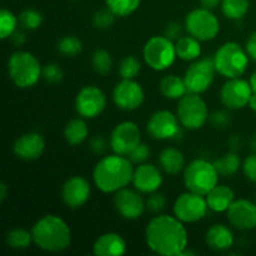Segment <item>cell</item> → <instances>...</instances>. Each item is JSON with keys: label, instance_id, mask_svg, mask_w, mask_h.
I'll return each instance as SVG.
<instances>
[{"label": "cell", "instance_id": "d6a6232c", "mask_svg": "<svg viewBox=\"0 0 256 256\" xmlns=\"http://www.w3.org/2000/svg\"><path fill=\"white\" fill-rule=\"evenodd\" d=\"M92 69H94L98 74H108V72L112 70V55H110V52L105 49L95 50L94 54H92Z\"/></svg>", "mask_w": 256, "mask_h": 256}, {"label": "cell", "instance_id": "f907efd6", "mask_svg": "<svg viewBox=\"0 0 256 256\" xmlns=\"http://www.w3.org/2000/svg\"><path fill=\"white\" fill-rule=\"evenodd\" d=\"M249 106L252 112H256V92H252V98H250V102H249Z\"/></svg>", "mask_w": 256, "mask_h": 256}, {"label": "cell", "instance_id": "7402d4cb", "mask_svg": "<svg viewBox=\"0 0 256 256\" xmlns=\"http://www.w3.org/2000/svg\"><path fill=\"white\" fill-rule=\"evenodd\" d=\"M126 242L116 232H106L95 240L92 252L96 256H122L126 252Z\"/></svg>", "mask_w": 256, "mask_h": 256}, {"label": "cell", "instance_id": "5bb4252c", "mask_svg": "<svg viewBox=\"0 0 256 256\" xmlns=\"http://www.w3.org/2000/svg\"><path fill=\"white\" fill-rule=\"evenodd\" d=\"M146 129L150 136L158 140L175 139L182 135L179 118L168 110L154 112L148 122Z\"/></svg>", "mask_w": 256, "mask_h": 256}, {"label": "cell", "instance_id": "f1b7e54d", "mask_svg": "<svg viewBox=\"0 0 256 256\" xmlns=\"http://www.w3.org/2000/svg\"><path fill=\"white\" fill-rule=\"evenodd\" d=\"M214 165L220 175H222V176H232V175L236 174L240 165H242V162H240V158L236 152H229L218 160H215Z\"/></svg>", "mask_w": 256, "mask_h": 256}, {"label": "cell", "instance_id": "4fadbf2b", "mask_svg": "<svg viewBox=\"0 0 256 256\" xmlns=\"http://www.w3.org/2000/svg\"><path fill=\"white\" fill-rule=\"evenodd\" d=\"M142 142L139 126L132 122H122L114 128L110 136V146L115 154L128 155Z\"/></svg>", "mask_w": 256, "mask_h": 256}, {"label": "cell", "instance_id": "f546056e", "mask_svg": "<svg viewBox=\"0 0 256 256\" xmlns=\"http://www.w3.org/2000/svg\"><path fill=\"white\" fill-rule=\"evenodd\" d=\"M250 0H222V14L232 20H240L246 15Z\"/></svg>", "mask_w": 256, "mask_h": 256}, {"label": "cell", "instance_id": "44dd1931", "mask_svg": "<svg viewBox=\"0 0 256 256\" xmlns=\"http://www.w3.org/2000/svg\"><path fill=\"white\" fill-rule=\"evenodd\" d=\"M14 154L22 160H36L45 150V140L38 132H26L14 142Z\"/></svg>", "mask_w": 256, "mask_h": 256}, {"label": "cell", "instance_id": "681fc988", "mask_svg": "<svg viewBox=\"0 0 256 256\" xmlns=\"http://www.w3.org/2000/svg\"><path fill=\"white\" fill-rule=\"evenodd\" d=\"M8 196V186L5 182H2L0 184V202H4Z\"/></svg>", "mask_w": 256, "mask_h": 256}, {"label": "cell", "instance_id": "8d00e7d4", "mask_svg": "<svg viewBox=\"0 0 256 256\" xmlns=\"http://www.w3.org/2000/svg\"><path fill=\"white\" fill-rule=\"evenodd\" d=\"M19 22L25 29L36 30L42 24V15L35 9H25L20 12Z\"/></svg>", "mask_w": 256, "mask_h": 256}, {"label": "cell", "instance_id": "5b68a950", "mask_svg": "<svg viewBox=\"0 0 256 256\" xmlns=\"http://www.w3.org/2000/svg\"><path fill=\"white\" fill-rule=\"evenodd\" d=\"M216 72L228 79L240 78L248 69L249 55L238 42H228L214 55Z\"/></svg>", "mask_w": 256, "mask_h": 256}, {"label": "cell", "instance_id": "484cf974", "mask_svg": "<svg viewBox=\"0 0 256 256\" xmlns=\"http://www.w3.org/2000/svg\"><path fill=\"white\" fill-rule=\"evenodd\" d=\"M159 88L162 94L168 99H182L184 95L189 92L184 79L178 75H166L162 78Z\"/></svg>", "mask_w": 256, "mask_h": 256}, {"label": "cell", "instance_id": "cb8c5ba5", "mask_svg": "<svg viewBox=\"0 0 256 256\" xmlns=\"http://www.w3.org/2000/svg\"><path fill=\"white\" fill-rule=\"evenodd\" d=\"M234 192L229 186L216 185L214 189H212L205 195V199L210 210L215 212H228V209L232 206L234 202Z\"/></svg>", "mask_w": 256, "mask_h": 256}, {"label": "cell", "instance_id": "4dcf8cb0", "mask_svg": "<svg viewBox=\"0 0 256 256\" xmlns=\"http://www.w3.org/2000/svg\"><path fill=\"white\" fill-rule=\"evenodd\" d=\"M32 242H34L32 232H28V230L22 229V228H15V229L10 230L6 234V244L12 249H28Z\"/></svg>", "mask_w": 256, "mask_h": 256}, {"label": "cell", "instance_id": "9a60e30c", "mask_svg": "<svg viewBox=\"0 0 256 256\" xmlns=\"http://www.w3.org/2000/svg\"><path fill=\"white\" fill-rule=\"evenodd\" d=\"M112 99L118 108L126 112L138 109L144 102L145 94L142 86L134 79H122L112 92Z\"/></svg>", "mask_w": 256, "mask_h": 256}, {"label": "cell", "instance_id": "b9f144b4", "mask_svg": "<svg viewBox=\"0 0 256 256\" xmlns=\"http://www.w3.org/2000/svg\"><path fill=\"white\" fill-rule=\"evenodd\" d=\"M242 172L244 175L250 182H256V152L249 155L242 164Z\"/></svg>", "mask_w": 256, "mask_h": 256}, {"label": "cell", "instance_id": "ba28073f", "mask_svg": "<svg viewBox=\"0 0 256 256\" xmlns=\"http://www.w3.org/2000/svg\"><path fill=\"white\" fill-rule=\"evenodd\" d=\"M176 115L182 126L190 130H196L204 126L208 122L209 110L200 94L188 92L182 99H179Z\"/></svg>", "mask_w": 256, "mask_h": 256}, {"label": "cell", "instance_id": "d6986e66", "mask_svg": "<svg viewBox=\"0 0 256 256\" xmlns=\"http://www.w3.org/2000/svg\"><path fill=\"white\" fill-rule=\"evenodd\" d=\"M90 184L85 178L72 176L62 188V199L70 209H79L89 200Z\"/></svg>", "mask_w": 256, "mask_h": 256}, {"label": "cell", "instance_id": "8992f818", "mask_svg": "<svg viewBox=\"0 0 256 256\" xmlns=\"http://www.w3.org/2000/svg\"><path fill=\"white\" fill-rule=\"evenodd\" d=\"M219 175L214 162L204 159H195L185 168L184 184L189 192L205 196L218 185Z\"/></svg>", "mask_w": 256, "mask_h": 256}, {"label": "cell", "instance_id": "60d3db41", "mask_svg": "<svg viewBox=\"0 0 256 256\" xmlns=\"http://www.w3.org/2000/svg\"><path fill=\"white\" fill-rule=\"evenodd\" d=\"M149 155H150L149 146H148L146 144H142V142H140V144L138 145V146L135 148L129 155H128V158L132 160V162H135V164H142L145 160H148Z\"/></svg>", "mask_w": 256, "mask_h": 256}, {"label": "cell", "instance_id": "7c38bea8", "mask_svg": "<svg viewBox=\"0 0 256 256\" xmlns=\"http://www.w3.org/2000/svg\"><path fill=\"white\" fill-rule=\"evenodd\" d=\"M106 106V96L104 92L95 85L84 86L75 98V109L80 116L94 119L104 112Z\"/></svg>", "mask_w": 256, "mask_h": 256}, {"label": "cell", "instance_id": "2e32d148", "mask_svg": "<svg viewBox=\"0 0 256 256\" xmlns=\"http://www.w3.org/2000/svg\"><path fill=\"white\" fill-rule=\"evenodd\" d=\"M252 95V89L250 82L240 78L229 79L220 90L222 102L229 109H242L249 105L250 98Z\"/></svg>", "mask_w": 256, "mask_h": 256}, {"label": "cell", "instance_id": "6da1fadb", "mask_svg": "<svg viewBox=\"0 0 256 256\" xmlns=\"http://www.w3.org/2000/svg\"><path fill=\"white\" fill-rule=\"evenodd\" d=\"M145 240L152 252L162 256H182L188 248V232L176 216L159 215L145 230Z\"/></svg>", "mask_w": 256, "mask_h": 256}, {"label": "cell", "instance_id": "f6af8a7d", "mask_svg": "<svg viewBox=\"0 0 256 256\" xmlns=\"http://www.w3.org/2000/svg\"><path fill=\"white\" fill-rule=\"evenodd\" d=\"M245 50H246L249 58H252L254 62H256V32H252V34L248 38Z\"/></svg>", "mask_w": 256, "mask_h": 256}, {"label": "cell", "instance_id": "7dc6e473", "mask_svg": "<svg viewBox=\"0 0 256 256\" xmlns=\"http://www.w3.org/2000/svg\"><path fill=\"white\" fill-rule=\"evenodd\" d=\"M12 42H14L15 45H18V46H20V45H22L25 42V40H26V36H25V34L22 32H15L14 34L12 35Z\"/></svg>", "mask_w": 256, "mask_h": 256}, {"label": "cell", "instance_id": "ab89813d", "mask_svg": "<svg viewBox=\"0 0 256 256\" xmlns=\"http://www.w3.org/2000/svg\"><path fill=\"white\" fill-rule=\"evenodd\" d=\"M165 205H166V198L162 194H158V192H152L146 200V209L149 212H155V214L165 209Z\"/></svg>", "mask_w": 256, "mask_h": 256}, {"label": "cell", "instance_id": "74e56055", "mask_svg": "<svg viewBox=\"0 0 256 256\" xmlns=\"http://www.w3.org/2000/svg\"><path fill=\"white\" fill-rule=\"evenodd\" d=\"M115 16H116V15H115L109 8H106V9H100L98 10L94 14V16H92V24H94V26L96 28V29L105 30L114 24Z\"/></svg>", "mask_w": 256, "mask_h": 256}, {"label": "cell", "instance_id": "ac0fdd59", "mask_svg": "<svg viewBox=\"0 0 256 256\" xmlns=\"http://www.w3.org/2000/svg\"><path fill=\"white\" fill-rule=\"evenodd\" d=\"M228 220L238 230H252L256 228V204L246 199L234 200L228 209Z\"/></svg>", "mask_w": 256, "mask_h": 256}, {"label": "cell", "instance_id": "f35d334b", "mask_svg": "<svg viewBox=\"0 0 256 256\" xmlns=\"http://www.w3.org/2000/svg\"><path fill=\"white\" fill-rule=\"evenodd\" d=\"M42 76L50 84H56V82H60L62 80L64 72H62V69L59 65L52 62V64H48L42 68Z\"/></svg>", "mask_w": 256, "mask_h": 256}, {"label": "cell", "instance_id": "f5cc1de1", "mask_svg": "<svg viewBox=\"0 0 256 256\" xmlns=\"http://www.w3.org/2000/svg\"><path fill=\"white\" fill-rule=\"evenodd\" d=\"M250 148H252V150L254 152H256V135L252 138V140H250Z\"/></svg>", "mask_w": 256, "mask_h": 256}, {"label": "cell", "instance_id": "9c48e42d", "mask_svg": "<svg viewBox=\"0 0 256 256\" xmlns=\"http://www.w3.org/2000/svg\"><path fill=\"white\" fill-rule=\"evenodd\" d=\"M185 29L200 42H209L220 32V22L209 9L200 8L190 12L185 18Z\"/></svg>", "mask_w": 256, "mask_h": 256}, {"label": "cell", "instance_id": "836d02e7", "mask_svg": "<svg viewBox=\"0 0 256 256\" xmlns=\"http://www.w3.org/2000/svg\"><path fill=\"white\" fill-rule=\"evenodd\" d=\"M58 50L65 56H75L82 50V42L74 35H66L58 42Z\"/></svg>", "mask_w": 256, "mask_h": 256}, {"label": "cell", "instance_id": "7bdbcfd3", "mask_svg": "<svg viewBox=\"0 0 256 256\" xmlns=\"http://www.w3.org/2000/svg\"><path fill=\"white\" fill-rule=\"evenodd\" d=\"M182 24L176 22H172L170 24H168L166 29H165V36H168L169 39H172V42L174 40H178L179 38H182Z\"/></svg>", "mask_w": 256, "mask_h": 256}, {"label": "cell", "instance_id": "d4e9b609", "mask_svg": "<svg viewBox=\"0 0 256 256\" xmlns=\"http://www.w3.org/2000/svg\"><path fill=\"white\" fill-rule=\"evenodd\" d=\"M159 162L165 172L170 175H176L184 169L185 158L180 150L175 148H166L160 152Z\"/></svg>", "mask_w": 256, "mask_h": 256}, {"label": "cell", "instance_id": "ee69618b", "mask_svg": "<svg viewBox=\"0 0 256 256\" xmlns=\"http://www.w3.org/2000/svg\"><path fill=\"white\" fill-rule=\"evenodd\" d=\"M210 120H212V124L218 128H224L225 125L229 122V118H228V114L224 112H215L214 114L210 116Z\"/></svg>", "mask_w": 256, "mask_h": 256}, {"label": "cell", "instance_id": "8fae6325", "mask_svg": "<svg viewBox=\"0 0 256 256\" xmlns=\"http://www.w3.org/2000/svg\"><path fill=\"white\" fill-rule=\"evenodd\" d=\"M208 202L204 195L188 190L179 195L174 204V215L182 222H196L206 215Z\"/></svg>", "mask_w": 256, "mask_h": 256}, {"label": "cell", "instance_id": "816d5d0a", "mask_svg": "<svg viewBox=\"0 0 256 256\" xmlns=\"http://www.w3.org/2000/svg\"><path fill=\"white\" fill-rule=\"evenodd\" d=\"M249 82H250V86H252V92H256V72L252 74Z\"/></svg>", "mask_w": 256, "mask_h": 256}, {"label": "cell", "instance_id": "db71d44e", "mask_svg": "<svg viewBox=\"0 0 256 256\" xmlns=\"http://www.w3.org/2000/svg\"><path fill=\"white\" fill-rule=\"evenodd\" d=\"M255 200H256V194H255Z\"/></svg>", "mask_w": 256, "mask_h": 256}, {"label": "cell", "instance_id": "277c9868", "mask_svg": "<svg viewBox=\"0 0 256 256\" xmlns=\"http://www.w3.org/2000/svg\"><path fill=\"white\" fill-rule=\"evenodd\" d=\"M10 79L22 89L32 88L39 82L42 69L40 62L32 52H16L10 55L8 62Z\"/></svg>", "mask_w": 256, "mask_h": 256}, {"label": "cell", "instance_id": "52a82bcc", "mask_svg": "<svg viewBox=\"0 0 256 256\" xmlns=\"http://www.w3.org/2000/svg\"><path fill=\"white\" fill-rule=\"evenodd\" d=\"M144 60L152 69L162 72L174 64L176 59V48L168 36H152L145 44L142 50Z\"/></svg>", "mask_w": 256, "mask_h": 256}, {"label": "cell", "instance_id": "4316f807", "mask_svg": "<svg viewBox=\"0 0 256 256\" xmlns=\"http://www.w3.org/2000/svg\"><path fill=\"white\" fill-rule=\"evenodd\" d=\"M176 48V54L180 59L185 62H192V60L199 59L202 55V46H200V40L194 36H182L175 42Z\"/></svg>", "mask_w": 256, "mask_h": 256}, {"label": "cell", "instance_id": "d590c367", "mask_svg": "<svg viewBox=\"0 0 256 256\" xmlns=\"http://www.w3.org/2000/svg\"><path fill=\"white\" fill-rule=\"evenodd\" d=\"M140 70H142V64L134 55L124 58L119 65V74L122 79H135Z\"/></svg>", "mask_w": 256, "mask_h": 256}, {"label": "cell", "instance_id": "bcb514c9", "mask_svg": "<svg viewBox=\"0 0 256 256\" xmlns=\"http://www.w3.org/2000/svg\"><path fill=\"white\" fill-rule=\"evenodd\" d=\"M90 148H92V152L100 154V152H102L105 149H106V142H105L104 138L95 136L92 138V142H90Z\"/></svg>", "mask_w": 256, "mask_h": 256}, {"label": "cell", "instance_id": "603a6c76", "mask_svg": "<svg viewBox=\"0 0 256 256\" xmlns=\"http://www.w3.org/2000/svg\"><path fill=\"white\" fill-rule=\"evenodd\" d=\"M205 242L210 249L216 250V252H224L232 246L234 235L226 225L215 224L206 232Z\"/></svg>", "mask_w": 256, "mask_h": 256}, {"label": "cell", "instance_id": "30bf717a", "mask_svg": "<svg viewBox=\"0 0 256 256\" xmlns=\"http://www.w3.org/2000/svg\"><path fill=\"white\" fill-rule=\"evenodd\" d=\"M215 68L214 56H205L202 59H196L186 69L184 75V82L186 84L188 92L195 94H202L212 86L214 82Z\"/></svg>", "mask_w": 256, "mask_h": 256}, {"label": "cell", "instance_id": "7a4b0ae2", "mask_svg": "<svg viewBox=\"0 0 256 256\" xmlns=\"http://www.w3.org/2000/svg\"><path fill=\"white\" fill-rule=\"evenodd\" d=\"M134 168L129 158L114 154L105 156L95 165L92 179L98 189L102 192H116L132 182Z\"/></svg>", "mask_w": 256, "mask_h": 256}, {"label": "cell", "instance_id": "3957f363", "mask_svg": "<svg viewBox=\"0 0 256 256\" xmlns=\"http://www.w3.org/2000/svg\"><path fill=\"white\" fill-rule=\"evenodd\" d=\"M34 244L39 249L50 252H60L68 249L72 242V232L64 220L58 215H45L32 228Z\"/></svg>", "mask_w": 256, "mask_h": 256}, {"label": "cell", "instance_id": "c3c4849f", "mask_svg": "<svg viewBox=\"0 0 256 256\" xmlns=\"http://www.w3.org/2000/svg\"><path fill=\"white\" fill-rule=\"evenodd\" d=\"M200 2H202V8L212 10V9H215V8L220 4V2H222V0H200Z\"/></svg>", "mask_w": 256, "mask_h": 256}, {"label": "cell", "instance_id": "e0dca14e", "mask_svg": "<svg viewBox=\"0 0 256 256\" xmlns=\"http://www.w3.org/2000/svg\"><path fill=\"white\" fill-rule=\"evenodd\" d=\"M114 206L124 219L136 220L146 209V202L140 196L139 192L124 188L115 192Z\"/></svg>", "mask_w": 256, "mask_h": 256}, {"label": "cell", "instance_id": "1f68e13d", "mask_svg": "<svg viewBox=\"0 0 256 256\" xmlns=\"http://www.w3.org/2000/svg\"><path fill=\"white\" fill-rule=\"evenodd\" d=\"M142 0H106V6L116 16H128L140 6Z\"/></svg>", "mask_w": 256, "mask_h": 256}, {"label": "cell", "instance_id": "e575fe53", "mask_svg": "<svg viewBox=\"0 0 256 256\" xmlns=\"http://www.w3.org/2000/svg\"><path fill=\"white\" fill-rule=\"evenodd\" d=\"M18 19L10 10L2 9L0 12V36L2 39L12 38V35L16 32Z\"/></svg>", "mask_w": 256, "mask_h": 256}, {"label": "cell", "instance_id": "83f0119b", "mask_svg": "<svg viewBox=\"0 0 256 256\" xmlns=\"http://www.w3.org/2000/svg\"><path fill=\"white\" fill-rule=\"evenodd\" d=\"M64 136L68 144L72 145V146L82 144L89 136V129H88L86 122L82 119L70 120L65 126Z\"/></svg>", "mask_w": 256, "mask_h": 256}, {"label": "cell", "instance_id": "ffe728a7", "mask_svg": "<svg viewBox=\"0 0 256 256\" xmlns=\"http://www.w3.org/2000/svg\"><path fill=\"white\" fill-rule=\"evenodd\" d=\"M132 184L135 189L144 194H152L159 190L162 184V175L155 165L140 164L134 170Z\"/></svg>", "mask_w": 256, "mask_h": 256}]
</instances>
